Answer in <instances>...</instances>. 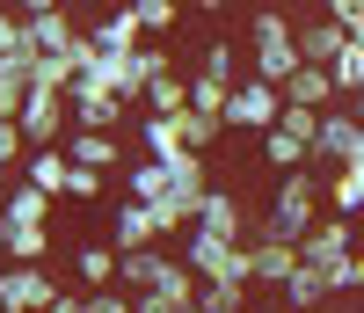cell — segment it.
Here are the masks:
<instances>
[{"instance_id":"6da1fadb","label":"cell","mask_w":364,"mask_h":313,"mask_svg":"<svg viewBox=\"0 0 364 313\" xmlns=\"http://www.w3.org/2000/svg\"><path fill=\"white\" fill-rule=\"evenodd\" d=\"M321 204H328V175H314V168H284V175H277V197H269V211L255 218L248 233H269V240H291V248H299V233L321 218Z\"/></svg>"},{"instance_id":"7a4b0ae2","label":"cell","mask_w":364,"mask_h":313,"mask_svg":"<svg viewBox=\"0 0 364 313\" xmlns=\"http://www.w3.org/2000/svg\"><path fill=\"white\" fill-rule=\"evenodd\" d=\"M248 73L255 80H291L299 73V37H291V15L284 8H255V22H248Z\"/></svg>"},{"instance_id":"3957f363","label":"cell","mask_w":364,"mask_h":313,"mask_svg":"<svg viewBox=\"0 0 364 313\" xmlns=\"http://www.w3.org/2000/svg\"><path fill=\"white\" fill-rule=\"evenodd\" d=\"M182 262L197 270V285H248V240H211V233H182Z\"/></svg>"},{"instance_id":"277c9868","label":"cell","mask_w":364,"mask_h":313,"mask_svg":"<svg viewBox=\"0 0 364 313\" xmlns=\"http://www.w3.org/2000/svg\"><path fill=\"white\" fill-rule=\"evenodd\" d=\"M15 124H22L29 146H66V132H73V102H66V87H37V80H29Z\"/></svg>"},{"instance_id":"5b68a950","label":"cell","mask_w":364,"mask_h":313,"mask_svg":"<svg viewBox=\"0 0 364 313\" xmlns=\"http://www.w3.org/2000/svg\"><path fill=\"white\" fill-rule=\"evenodd\" d=\"M277 110H284V87H277V80H255V73H240L219 117H226V132H255V139H262L269 124H277Z\"/></svg>"},{"instance_id":"8992f818","label":"cell","mask_w":364,"mask_h":313,"mask_svg":"<svg viewBox=\"0 0 364 313\" xmlns=\"http://www.w3.org/2000/svg\"><path fill=\"white\" fill-rule=\"evenodd\" d=\"M58 277L44 262H0V313H51Z\"/></svg>"},{"instance_id":"52a82bcc","label":"cell","mask_w":364,"mask_h":313,"mask_svg":"<svg viewBox=\"0 0 364 313\" xmlns=\"http://www.w3.org/2000/svg\"><path fill=\"white\" fill-rule=\"evenodd\" d=\"M357 248V218H343V211H328V218H314L306 233H299V262H314V270H328L336 277V262Z\"/></svg>"},{"instance_id":"ba28073f","label":"cell","mask_w":364,"mask_h":313,"mask_svg":"<svg viewBox=\"0 0 364 313\" xmlns=\"http://www.w3.org/2000/svg\"><path fill=\"white\" fill-rule=\"evenodd\" d=\"M350 146H357V110H321V132H314L306 168H314V175H336V168L350 161Z\"/></svg>"},{"instance_id":"9c48e42d","label":"cell","mask_w":364,"mask_h":313,"mask_svg":"<svg viewBox=\"0 0 364 313\" xmlns=\"http://www.w3.org/2000/svg\"><path fill=\"white\" fill-rule=\"evenodd\" d=\"M66 102H73V132H117L124 124V95H109V87H87L80 73H73V87H66Z\"/></svg>"},{"instance_id":"30bf717a","label":"cell","mask_w":364,"mask_h":313,"mask_svg":"<svg viewBox=\"0 0 364 313\" xmlns=\"http://www.w3.org/2000/svg\"><path fill=\"white\" fill-rule=\"evenodd\" d=\"M190 226H197V233H211V240H248V204H240L233 190H219V182H211Z\"/></svg>"},{"instance_id":"8fae6325","label":"cell","mask_w":364,"mask_h":313,"mask_svg":"<svg viewBox=\"0 0 364 313\" xmlns=\"http://www.w3.org/2000/svg\"><path fill=\"white\" fill-rule=\"evenodd\" d=\"M291 262H299V248H291V240L248 233V285H269V292H277L284 277H291Z\"/></svg>"},{"instance_id":"7c38bea8","label":"cell","mask_w":364,"mask_h":313,"mask_svg":"<svg viewBox=\"0 0 364 313\" xmlns=\"http://www.w3.org/2000/svg\"><path fill=\"white\" fill-rule=\"evenodd\" d=\"M51 204L58 197H44L37 182H22V175H8V190H0V218H8V226H51Z\"/></svg>"},{"instance_id":"4fadbf2b","label":"cell","mask_w":364,"mask_h":313,"mask_svg":"<svg viewBox=\"0 0 364 313\" xmlns=\"http://www.w3.org/2000/svg\"><path fill=\"white\" fill-rule=\"evenodd\" d=\"M284 306L291 313H321L328 299H336V277H328V270H314V262H291V277H284Z\"/></svg>"},{"instance_id":"5bb4252c","label":"cell","mask_w":364,"mask_h":313,"mask_svg":"<svg viewBox=\"0 0 364 313\" xmlns=\"http://www.w3.org/2000/svg\"><path fill=\"white\" fill-rule=\"evenodd\" d=\"M154 240H161V218L146 211V204L124 197V204L109 211V248H117V255H124V248H154Z\"/></svg>"},{"instance_id":"9a60e30c","label":"cell","mask_w":364,"mask_h":313,"mask_svg":"<svg viewBox=\"0 0 364 313\" xmlns=\"http://www.w3.org/2000/svg\"><path fill=\"white\" fill-rule=\"evenodd\" d=\"M139 153H146V161H168V168H175L182 153H197V146L182 139V124H175V117H154V110H146V117H139Z\"/></svg>"},{"instance_id":"2e32d148","label":"cell","mask_w":364,"mask_h":313,"mask_svg":"<svg viewBox=\"0 0 364 313\" xmlns=\"http://www.w3.org/2000/svg\"><path fill=\"white\" fill-rule=\"evenodd\" d=\"M291 37H299V66H328V58L343 51V22L314 15V22H291Z\"/></svg>"},{"instance_id":"e0dca14e","label":"cell","mask_w":364,"mask_h":313,"mask_svg":"<svg viewBox=\"0 0 364 313\" xmlns=\"http://www.w3.org/2000/svg\"><path fill=\"white\" fill-rule=\"evenodd\" d=\"M154 117H182L190 110V66H161L154 80H146V95H139Z\"/></svg>"},{"instance_id":"ac0fdd59","label":"cell","mask_w":364,"mask_h":313,"mask_svg":"<svg viewBox=\"0 0 364 313\" xmlns=\"http://www.w3.org/2000/svg\"><path fill=\"white\" fill-rule=\"evenodd\" d=\"M168 190H175V168H168V161H146V153H139V161L124 168V197H132V204H161Z\"/></svg>"},{"instance_id":"d6986e66","label":"cell","mask_w":364,"mask_h":313,"mask_svg":"<svg viewBox=\"0 0 364 313\" xmlns=\"http://www.w3.org/2000/svg\"><path fill=\"white\" fill-rule=\"evenodd\" d=\"M66 146H29V161H22V182H37L44 197H66Z\"/></svg>"},{"instance_id":"ffe728a7","label":"cell","mask_w":364,"mask_h":313,"mask_svg":"<svg viewBox=\"0 0 364 313\" xmlns=\"http://www.w3.org/2000/svg\"><path fill=\"white\" fill-rule=\"evenodd\" d=\"M284 102H299V110H336L343 95H336V80H328V66H299L284 80Z\"/></svg>"},{"instance_id":"44dd1931","label":"cell","mask_w":364,"mask_h":313,"mask_svg":"<svg viewBox=\"0 0 364 313\" xmlns=\"http://www.w3.org/2000/svg\"><path fill=\"white\" fill-rule=\"evenodd\" d=\"M161 270H168L161 240H154V248H124V255H117V285H124V292H154Z\"/></svg>"},{"instance_id":"7402d4cb","label":"cell","mask_w":364,"mask_h":313,"mask_svg":"<svg viewBox=\"0 0 364 313\" xmlns=\"http://www.w3.org/2000/svg\"><path fill=\"white\" fill-rule=\"evenodd\" d=\"M87 37H95V51H139V44H146V29H139L132 8H109L95 29H87Z\"/></svg>"},{"instance_id":"603a6c76","label":"cell","mask_w":364,"mask_h":313,"mask_svg":"<svg viewBox=\"0 0 364 313\" xmlns=\"http://www.w3.org/2000/svg\"><path fill=\"white\" fill-rule=\"evenodd\" d=\"M66 161H80V168H117V161H124V146H117L109 132H66Z\"/></svg>"},{"instance_id":"cb8c5ba5","label":"cell","mask_w":364,"mask_h":313,"mask_svg":"<svg viewBox=\"0 0 364 313\" xmlns=\"http://www.w3.org/2000/svg\"><path fill=\"white\" fill-rule=\"evenodd\" d=\"M328 211H343V218L364 211V161H343L336 175H328Z\"/></svg>"},{"instance_id":"d4e9b609","label":"cell","mask_w":364,"mask_h":313,"mask_svg":"<svg viewBox=\"0 0 364 313\" xmlns=\"http://www.w3.org/2000/svg\"><path fill=\"white\" fill-rule=\"evenodd\" d=\"M190 73H197V80H219V87H233V80H240V51L219 37V44H204V51L190 58Z\"/></svg>"},{"instance_id":"484cf974","label":"cell","mask_w":364,"mask_h":313,"mask_svg":"<svg viewBox=\"0 0 364 313\" xmlns=\"http://www.w3.org/2000/svg\"><path fill=\"white\" fill-rule=\"evenodd\" d=\"M306 153H314V146L299 139V132H284V124H269V132H262V161L277 168V175H284V168H306Z\"/></svg>"},{"instance_id":"4316f807","label":"cell","mask_w":364,"mask_h":313,"mask_svg":"<svg viewBox=\"0 0 364 313\" xmlns=\"http://www.w3.org/2000/svg\"><path fill=\"white\" fill-rule=\"evenodd\" d=\"M124 8L139 15L146 37H175V29H182V0H124Z\"/></svg>"},{"instance_id":"83f0119b","label":"cell","mask_w":364,"mask_h":313,"mask_svg":"<svg viewBox=\"0 0 364 313\" xmlns=\"http://www.w3.org/2000/svg\"><path fill=\"white\" fill-rule=\"evenodd\" d=\"M328 80H336V95H357L364 87V44H350V29H343V51L328 58Z\"/></svg>"},{"instance_id":"f1b7e54d","label":"cell","mask_w":364,"mask_h":313,"mask_svg":"<svg viewBox=\"0 0 364 313\" xmlns=\"http://www.w3.org/2000/svg\"><path fill=\"white\" fill-rule=\"evenodd\" d=\"M73 270H80V285H117V248L109 240H87L73 255Z\"/></svg>"},{"instance_id":"f546056e","label":"cell","mask_w":364,"mask_h":313,"mask_svg":"<svg viewBox=\"0 0 364 313\" xmlns=\"http://www.w3.org/2000/svg\"><path fill=\"white\" fill-rule=\"evenodd\" d=\"M175 124H182V139H190L197 153H211V146L226 139V117H211V110H182Z\"/></svg>"},{"instance_id":"4dcf8cb0","label":"cell","mask_w":364,"mask_h":313,"mask_svg":"<svg viewBox=\"0 0 364 313\" xmlns=\"http://www.w3.org/2000/svg\"><path fill=\"white\" fill-rule=\"evenodd\" d=\"M51 255V226H8V262H44Z\"/></svg>"},{"instance_id":"1f68e13d","label":"cell","mask_w":364,"mask_h":313,"mask_svg":"<svg viewBox=\"0 0 364 313\" xmlns=\"http://www.w3.org/2000/svg\"><path fill=\"white\" fill-rule=\"evenodd\" d=\"M22 161H29V139H22V124L8 117V124H0V175H22Z\"/></svg>"},{"instance_id":"d6a6232c","label":"cell","mask_w":364,"mask_h":313,"mask_svg":"<svg viewBox=\"0 0 364 313\" xmlns=\"http://www.w3.org/2000/svg\"><path fill=\"white\" fill-rule=\"evenodd\" d=\"M29 80H37V87H73V58H58V51H37Z\"/></svg>"},{"instance_id":"836d02e7","label":"cell","mask_w":364,"mask_h":313,"mask_svg":"<svg viewBox=\"0 0 364 313\" xmlns=\"http://www.w3.org/2000/svg\"><path fill=\"white\" fill-rule=\"evenodd\" d=\"M66 197H73V204H95V197H102V168H80V161H73V168H66Z\"/></svg>"},{"instance_id":"e575fe53","label":"cell","mask_w":364,"mask_h":313,"mask_svg":"<svg viewBox=\"0 0 364 313\" xmlns=\"http://www.w3.org/2000/svg\"><path fill=\"white\" fill-rule=\"evenodd\" d=\"M336 292H364V240H357L350 255L336 262Z\"/></svg>"},{"instance_id":"d590c367","label":"cell","mask_w":364,"mask_h":313,"mask_svg":"<svg viewBox=\"0 0 364 313\" xmlns=\"http://www.w3.org/2000/svg\"><path fill=\"white\" fill-rule=\"evenodd\" d=\"M95 313H132V292L124 285H95Z\"/></svg>"},{"instance_id":"8d00e7d4","label":"cell","mask_w":364,"mask_h":313,"mask_svg":"<svg viewBox=\"0 0 364 313\" xmlns=\"http://www.w3.org/2000/svg\"><path fill=\"white\" fill-rule=\"evenodd\" d=\"M51 313H95V285H87V292H58Z\"/></svg>"},{"instance_id":"74e56055","label":"cell","mask_w":364,"mask_h":313,"mask_svg":"<svg viewBox=\"0 0 364 313\" xmlns=\"http://www.w3.org/2000/svg\"><path fill=\"white\" fill-rule=\"evenodd\" d=\"M22 87H29V80H0V124H8V117L22 110Z\"/></svg>"},{"instance_id":"f35d334b","label":"cell","mask_w":364,"mask_h":313,"mask_svg":"<svg viewBox=\"0 0 364 313\" xmlns=\"http://www.w3.org/2000/svg\"><path fill=\"white\" fill-rule=\"evenodd\" d=\"M321 15H336V22H343V29H350V22H357V15H364V0H321Z\"/></svg>"},{"instance_id":"ab89813d","label":"cell","mask_w":364,"mask_h":313,"mask_svg":"<svg viewBox=\"0 0 364 313\" xmlns=\"http://www.w3.org/2000/svg\"><path fill=\"white\" fill-rule=\"evenodd\" d=\"M44 8H58V0H15V15H44Z\"/></svg>"},{"instance_id":"60d3db41","label":"cell","mask_w":364,"mask_h":313,"mask_svg":"<svg viewBox=\"0 0 364 313\" xmlns=\"http://www.w3.org/2000/svg\"><path fill=\"white\" fill-rule=\"evenodd\" d=\"M197 8H204V15H219V8H233V0H197Z\"/></svg>"},{"instance_id":"b9f144b4","label":"cell","mask_w":364,"mask_h":313,"mask_svg":"<svg viewBox=\"0 0 364 313\" xmlns=\"http://www.w3.org/2000/svg\"><path fill=\"white\" fill-rule=\"evenodd\" d=\"M350 161H364V124H357V146H350Z\"/></svg>"},{"instance_id":"7bdbcfd3","label":"cell","mask_w":364,"mask_h":313,"mask_svg":"<svg viewBox=\"0 0 364 313\" xmlns=\"http://www.w3.org/2000/svg\"><path fill=\"white\" fill-rule=\"evenodd\" d=\"M350 44H364V15H357V22H350Z\"/></svg>"},{"instance_id":"ee69618b","label":"cell","mask_w":364,"mask_h":313,"mask_svg":"<svg viewBox=\"0 0 364 313\" xmlns=\"http://www.w3.org/2000/svg\"><path fill=\"white\" fill-rule=\"evenodd\" d=\"M350 110H357V124H364V87H357V95H350Z\"/></svg>"},{"instance_id":"f6af8a7d","label":"cell","mask_w":364,"mask_h":313,"mask_svg":"<svg viewBox=\"0 0 364 313\" xmlns=\"http://www.w3.org/2000/svg\"><path fill=\"white\" fill-rule=\"evenodd\" d=\"M197 313H226V306H197Z\"/></svg>"},{"instance_id":"bcb514c9","label":"cell","mask_w":364,"mask_h":313,"mask_svg":"<svg viewBox=\"0 0 364 313\" xmlns=\"http://www.w3.org/2000/svg\"><path fill=\"white\" fill-rule=\"evenodd\" d=\"M269 313H291V306H269Z\"/></svg>"},{"instance_id":"7dc6e473","label":"cell","mask_w":364,"mask_h":313,"mask_svg":"<svg viewBox=\"0 0 364 313\" xmlns=\"http://www.w3.org/2000/svg\"><path fill=\"white\" fill-rule=\"evenodd\" d=\"M0 8H15V0H0Z\"/></svg>"},{"instance_id":"c3c4849f","label":"cell","mask_w":364,"mask_h":313,"mask_svg":"<svg viewBox=\"0 0 364 313\" xmlns=\"http://www.w3.org/2000/svg\"><path fill=\"white\" fill-rule=\"evenodd\" d=\"M321 313H328V306H321Z\"/></svg>"}]
</instances>
